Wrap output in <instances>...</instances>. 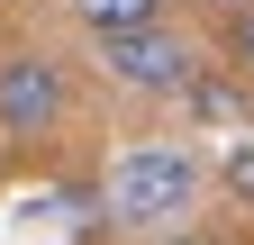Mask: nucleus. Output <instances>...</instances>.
Masks as SVG:
<instances>
[{"mask_svg":"<svg viewBox=\"0 0 254 245\" xmlns=\"http://www.w3.org/2000/svg\"><path fill=\"white\" fill-rule=\"evenodd\" d=\"M218 191H227L236 209H254V127L236 136V155H227V164H218Z\"/></svg>","mask_w":254,"mask_h":245,"instance_id":"nucleus-6","label":"nucleus"},{"mask_svg":"<svg viewBox=\"0 0 254 245\" xmlns=\"http://www.w3.org/2000/svg\"><path fill=\"white\" fill-rule=\"evenodd\" d=\"M64 118H73V82L55 55H37V46L0 55V145H46Z\"/></svg>","mask_w":254,"mask_h":245,"instance_id":"nucleus-3","label":"nucleus"},{"mask_svg":"<svg viewBox=\"0 0 254 245\" xmlns=\"http://www.w3.org/2000/svg\"><path fill=\"white\" fill-rule=\"evenodd\" d=\"M200 9H227V18H236V9H254V0H200Z\"/></svg>","mask_w":254,"mask_h":245,"instance_id":"nucleus-8","label":"nucleus"},{"mask_svg":"<svg viewBox=\"0 0 254 245\" xmlns=\"http://www.w3.org/2000/svg\"><path fill=\"white\" fill-rule=\"evenodd\" d=\"M227 64H236V73H254V9H236V18H227Z\"/></svg>","mask_w":254,"mask_h":245,"instance_id":"nucleus-7","label":"nucleus"},{"mask_svg":"<svg viewBox=\"0 0 254 245\" xmlns=\"http://www.w3.org/2000/svg\"><path fill=\"white\" fill-rule=\"evenodd\" d=\"M73 18L91 27V37H118V27H145V18H164V0H73Z\"/></svg>","mask_w":254,"mask_h":245,"instance_id":"nucleus-5","label":"nucleus"},{"mask_svg":"<svg viewBox=\"0 0 254 245\" xmlns=\"http://www.w3.org/2000/svg\"><path fill=\"white\" fill-rule=\"evenodd\" d=\"M182 109L190 118H209V127H218V118H245V82H227V73H190V91H182Z\"/></svg>","mask_w":254,"mask_h":245,"instance_id":"nucleus-4","label":"nucleus"},{"mask_svg":"<svg viewBox=\"0 0 254 245\" xmlns=\"http://www.w3.org/2000/svg\"><path fill=\"white\" fill-rule=\"evenodd\" d=\"M100 73L118 91H145V100H182L190 73H200V46L182 37V27L145 18V27H118V37H100Z\"/></svg>","mask_w":254,"mask_h":245,"instance_id":"nucleus-2","label":"nucleus"},{"mask_svg":"<svg viewBox=\"0 0 254 245\" xmlns=\"http://www.w3.org/2000/svg\"><path fill=\"white\" fill-rule=\"evenodd\" d=\"M0 9H9V0H0Z\"/></svg>","mask_w":254,"mask_h":245,"instance_id":"nucleus-9","label":"nucleus"},{"mask_svg":"<svg viewBox=\"0 0 254 245\" xmlns=\"http://www.w3.org/2000/svg\"><path fill=\"white\" fill-rule=\"evenodd\" d=\"M200 209V155L190 145H127L100 173V227L118 236H164Z\"/></svg>","mask_w":254,"mask_h":245,"instance_id":"nucleus-1","label":"nucleus"}]
</instances>
